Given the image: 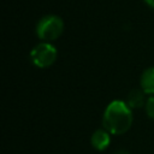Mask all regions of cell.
I'll return each mask as SVG.
<instances>
[{"instance_id":"obj_5","label":"cell","mask_w":154,"mask_h":154,"mask_svg":"<svg viewBox=\"0 0 154 154\" xmlns=\"http://www.w3.org/2000/svg\"><path fill=\"white\" fill-rule=\"evenodd\" d=\"M141 89L146 93V95L154 96V66L146 69L140 78Z\"/></svg>"},{"instance_id":"obj_4","label":"cell","mask_w":154,"mask_h":154,"mask_svg":"<svg viewBox=\"0 0 154 154\" xmlns=\"http://www.w3.org/2000/svg\"><path fill=\"white\" fill-rule=\"evenodd\" d=\"M111 143V134L105 129H97L90 137V144L95 150L102 152Z\"/></svg>"},{"instance_id":"obj_7","label":"cell","mask_w":154,"mask_h":154,"mask_svg":"<svg viewBox=\"0 0 154 154\" xmlns=\"http://www.w3.org/2000/svg\"><path fill=\"white\" fill-rule=\"evenodd\" d=\"M144 109H146V113L147 116L154 120V96H149L147 99V102L144 105Z\"/></svg>"},{"instance_id":"obj_1","label":"cell","mask_w":154,"mask_h":154,"mask_svg":"<svg viewBox=\"0 0 154 154\" xmlns=\"http://www.w3.org/2000/svg\"><path fill=\"white\" fill-rule=\"evenodd\" d=\"M134 122L131 108L123 100H113L105 108L102 116L103 129L111 135H123L130 130Z\"/></svg>"},{"instance_id":"obj_2","label":"cell","mask_w":154,"mask_h":154,"mask_svg":"<svg viewBox=\"0 0 154 154\" xmlns=\"http://www.w3.org/2000/svg\"><path fill=\"white\" fill-rule=\"evenodd\" d=\"M64 31V22L59 16L47 14L36 24V35L43 42L58 40Z\"/></svg>"},{"instance_id":"obj_3","label":"cell","mask_w":154,"mask_h":154,"mask_svg":"<svg viewBox=\"0 0 154 154\" xmlns=\"http://www.w3.org/2000/svg\"><path fill=\"white\" fill-rule=\"evenodd\" d=\"M58 58L57 48L49 42L37 43L30 51V60L38 69H47L52 66Z\"/></svg>"},{"instance_id":"obj_9","label":"cell","mask_w":154,"mask_h":154,"mask_svg":"<svg viewBox=\"0 0 154 154\" xmlns=\"http://www.w3.org/2000/svg\"><path fill=\"white\" fill-rule=\"evenodd\" d=\"M116 154H129L126 150H119V152H117Z\"/></svg>"},{"instance_id":"obj_6","label":"cell","mask_w":154,"mask_h":154,"mask_svg":"<svg viewBox=\"0 0 154 154\" xmlns=\"http://www.w3.org/2000/svg\"><path fill=\"white\" fill-rule=\"evenodd\" d=\"M147 102L146 100V93L140 88V89H132L126 99V103L128 106L134 109V108H141L142 106H144Z\"/></svg>"},{"instance_id":"obj_8","label":"cell","mask_w":154,"mask_h":154,"mask_svg":"<svg viewBox=\"0 0 154 154\" xmlns=\"http://www.w3.org/2000/svg\"><path fill=\"white\" fill-rule=\"evenodd\" d=\"M149 7H152V8H154V0H143Z\"/></svg>"}]
</instances>
